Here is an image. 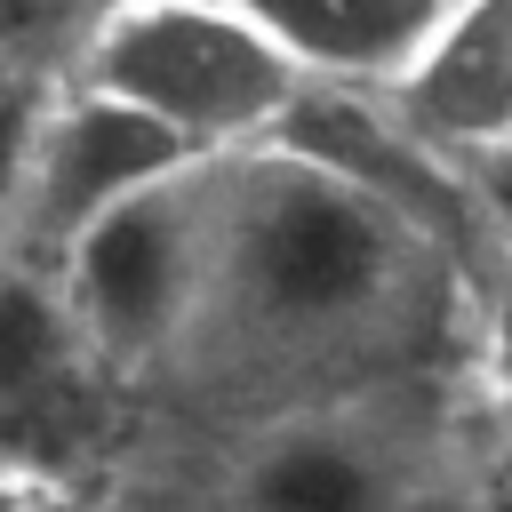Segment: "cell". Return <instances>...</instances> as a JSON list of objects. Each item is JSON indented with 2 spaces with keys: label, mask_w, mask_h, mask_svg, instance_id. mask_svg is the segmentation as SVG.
Instances as JSON below:
<instances>
[{
  "label": "cell",
  "mask_w": 512,
  "mask_h": 512,
  "mask_svg": "<svg viewBox=\"0 0 512 512\" xmlns=\"http://www.w3.org/2000/svg\"><path fill=\"white\" fill-rule=\"evenodd\" d=\"M200 152L184 136H168L160 120H144L120 96H96L80 80H56L40 136H32V168H24V200H16V232H8V264L24 272H64L72 248L128 208L136 192L168 184L176 168H192Z\"/></svg>",
  "instance_id": "5"
},
{
  "label": "cell",
  "mask_w": 512,
  "mask_h": 512,
  "mask_svg": "<svg viewBox=\"0 0 512 512\" xmlns=\"http://www.w3.org/2000/svg\"><path fill=\"white\" fill-rule=\"evenodd\" d=\"M464 192H472V208H480L488 248H512V152L464 160Z\"/></svg>",
  "instance_id": "12"
},
{
  "label": "cell",
  "mask_w": 512,
  "mask_h": 512,
  "mask_svg": "<svg viewBox=\"0 0 512 512\" xmlns=\"http://www.w3.org/2000/svg\"><path fill=\"white\" fill-rule=\"evenodd\" d=\"M472 376L480 400L512 424V248H488L472 272Z\"/></svg>",
  "instance_id": "10"
},
{
  "label": "cell",
  "mask_w": 512,
  "mask_h": 512,
  "mask_svg": "<svg viewBox=\"0 0 512 512\" xmlns=\"http://www.w3.org/2000/svg\"><path fill=\"white\" fill-rule=\"evenodd\" d=\"M504 440L432 376L336 392L240 424H200V448L152 488H112L128 512H472Z\"/></svg>",
  "instance_id": "2"
},
{
  "label": "cell",
  "mask_w": 512,
  "mask_h": 512,
  "mask_svg": "<svg viewBox=\"0 0 512 512\" xmlns=\"http://www.w3.org/2000/svg\"><path fill=\"white\" fill-rule=\"evenodd\" d=\"M392 120L440 160L512 152V0H464L432 56L384 96Z\"/></svg>",
  "instance_id": "7"
},
{
  "label": "cell",
  "mask_w": 512,
  "mask_h": 512,
  "mask_svg": "<svg viewBox=\"0 0 512 512\" xmlns=\"http://www.w3.org/2000/svg\"><path fill=\"white\" fill-rule=\"evenodd\" d=\"M72 80L136 104L200 160L256 152L304 104V72L240 0H112L72 56Z\"/></svg>",
  "instance_id": "3"
},
{
  "label": "cell",
  "mask_w": 512,
  "mask_h": 512,
  "mask_svg": "<svg viewBox=\"0 0 512 512\" xmlns=\"http://www.w3.org/2000/svg\"><path fill=\"white\" fill-rule=\"evenodd\" d=\"M440 320H472V272L408 216L288 144L224 160L208 312L168 368L208 424L424 376Z\"/></svg>",
  "instance_id": "1"
},
{
  "label": "cell",
  "mask_w": 512,
  "mask_h": 512,
  "mask_svg": "<svg viewBox=\"0 0 512 512\" xmlns=\"http://www.w3.org/2000/svg\"><path fill=\"white\" fill-rule=\"evenodd\" d=\"M240 8L304 72V88L392 96L432 56V40L464 0H240Z\"/></svg>",
  "instance_id": "8"
},
{
  "label": "cell",
  "mask_w": 512,
  "mask_h": 512,
  "mask_svg": "<svg viewBox=\"0 0 512 512\" xmlns=\"http://www.w3.org/2000/svg\"><path fill=\"white\" fill-rule=\"evenodd\" d=\"M56 80L64 72H48V64H0V264H8V232H16V200H24L32 136H40V112H48Z\"/></svg>",
  "instance_id": "9"
},
{
  "label": "cell",
  "mask_w": 512,
  "mask_h": 512,
  "mask_svg": "<svg viewBox=\"0 0 512 512\" xmlns=\"http://www.w3.org/2000/svg\"><path fill=\"white\" fill-rule=\"evenodd\" d=\"M0 512H128L112 488L56 480V472H0Z\"/></svg>",
  "instance_id": "11"
},
{
  "label": "cell",
  "mask_w": 512,
  "mask_h": 512,
  "mask_svg": "<svg viewBox=\"0 0 512 512\" xmlns=\"http://www.w3.org/2000/svg\"><path fill=\"white\" fill-rule=\"evenodd\" d=\"M472 512H512V424H504V440H496V456H488V472H480Z\"/></svg>",
  "instance_id": "13"
},
{
  "label": "cell",
  "mask_w": 512,
  "mask_h": 512,
  "mask_svg": "<svg viewBox=\"0 0 512 512\" xmlns=\"http://www.w3.org/2000/svg\"><path fill=\"white\" fill-rule=\"evenodd\" d=\"M104 360L88 352L64 288L48 272L0 264V472H72V448L104 424Z\"/></svg>",
  "instance_id": "6"
},
{
  "label": "cell",
  "mask_w": 512,
  "mask_h": 512,
  "mask_svg": "<svg viewBox=\"0 0 512 512\" xmlns=\"http://www.w3.org/2000/svg\"><path fill=\"white\" fill-rule=\"evenodd\" d=\"M216 248H224V160L176 168L72 248L56 288L112 384H168L208 312Z\"/></svg>",
  "instance_id": "4"
}]
</instances>
